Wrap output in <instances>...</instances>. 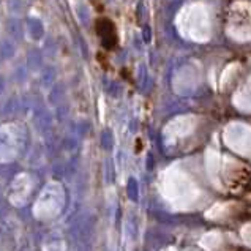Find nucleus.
<instances>
[{
  "label": "nucleus",
  "instance_id": "1",
  "mask_svg": "<svg viewBox=\"0 0 251 251\" xmlns=\"http://www.w3.org/2000/svg\"><path fill=\"white\" fill-rule=\"evenodd\" d=\"M229 193L242 196L251 191V169L247 166H235L226 179Z\"/></svg>",
  "mask_w": 251,
  "mask_h": 251
},
{
  "label": "nucleus",
  "instance_id": "4",
  "mask_svg": "<svg viewBox=\"0 0 251 251\" xmlns=\"http://www.w3.org/2000/svg\"><path fill=\"white\" fill-rule=\"evenodd\" d=\"M248 212H250V215H251V199H250V204H248Z\"/></svg>",
  "mask_w": 251,
  "mask_h": 251
},
{
  "label": "nucleus",
  "instance_id": "3",
  "mask_svg": "<svg viewBox=\"0 0 251 251\" xmlns=\"http://www.w3.org/2000/svg\"><path fill=\"white\" fill-rule=\"evenodd\" d=\"M232 251H250V250H245V248H235V250H232Z\"/></svg>",
  "mask_w": 251,
  "mask_h": 251
},
{
  "label": "nucleus",
  "instance_id": "2",
  "mask_svg": "<svg viewBox=\"0 0 251 251\" xmlns=\"http://www.w3.org/2000/svg\"><path fill=\"white\" fill-rule=\"evenodd\" d=\"M97 32L98 36L101 38V43L106 49H114L117 46V32L116 26L109 19L101 17L97 21Z\"/></svg>",
  "mask_w": 251,
  "mask_h": 251
}]
</instances>
